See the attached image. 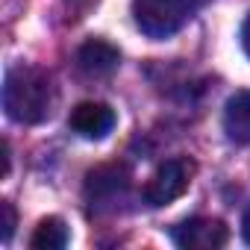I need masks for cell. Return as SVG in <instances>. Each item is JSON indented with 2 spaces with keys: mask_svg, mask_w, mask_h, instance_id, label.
Masks as SVG:
<instances>
[{
  "mask_svg": "<svg viewBox=\"0 0 250 250\" xmlns=\"http://www.w3.org/2000/svg\"><path fill=\"white\" fill-rule=\"evenodd\" d=\"M53 83L42 68L15 65L3 80V109L15 124H39L50 115Z\"/></svg>",
  "mask_w": 250,
  "mask_h": 250,
  "instance_id": "1",
  "label": "cell"
},
{
  "mask_svg": "<svg viewBox=\"0 0 250 250\" xmlns=\"http://www.w3.org/2000/svg\"><path fill=\"white\" fill-rule=\"evenodd\" d=\"M197 9V0H133V15L147 39H168L180 33Z\"/></svg>",
  "mask_w": 250,
  "mask_h": 250,
  "instance_id": "2",
  "label": "cell"
},
{
  "mask_svg": "<svg viewBox=\"0 0 250 250\" xmlns=\"http://www.w3.org/2000/svg\"><path fill=\"white\" fill-rule=\"evenodd\" d=\"M191 177H194V162L186 159V156H177V159H168L162 162L153 177L147 180L145 186V200L150 206H168L174 203L177 197H183L191 186Z\"/></svg>",
  "mask_w": 250,
  "mask_h": 250,
  "instance_id": "3",
  "label": "cell"
},
{
  "mask_svg": "<svg viewBox=\"0 0 250 250\" xmlns=\"http://www.w3.org/2000/svg\"><path fill=\"white\" fill-rule=\"evenodd\" d=\"M174 244L183 250H218L227 244L229 232L218 218H188L174 227Z\"/></svg>",
  "mask_w": 250,
  "mask_h": 250,
  "instance_id": "4",
  "label": "cell"
},
{
  "mask_svg": "<svg viewBox=\"0 0 250 250\" xmlns=\"http://www.w3.org/2000/svg\"><path fill=\"white\" fill-rule=\"evenodd\" d=\"M68 124H71V130L77 136L91 139V142H100L115 127V112L106 103H100V100H85V103H77L71 109Z\"/></svg>",
  "mask_w": 250,
  "mask_h": 250,
  "instance_id": "5",
  "label": "cell"
},
{
  "mask_svg": "<svg viewBox=\"0 0 250 250\" xmlns=\"http://www.w3.org/2000/svg\"><path fill=\"white\" fill-rule=\"evenodd\" d=\"M127 186H130L127 168H121V165H103V168H97V171L88 174V180H85V194H88L91 206H94V203L100 206V203H109V200L121 197L124 191H127Z\"/></svg>",
  "mask_w": 250,
  "mask_h": 250,
  "instance_id": "6",
  "label": "cell"
},
{
  "mask_svg": "<svg viewBox=\"0 0 250 250\" xmlns=\"http://www.w3.org/2000/svg\"><path fill=\"white\" fill-rule=\"evenodd\" d=\"M118 62H121L118 47L103 42V39H91L77 50V65L88 77H109L118 68Z\"/></svg>",
  "mask_w": 250,
  "mask_h": 250,
  "instance_id": "7",
  "label": "cell"
},
{
  "mask_svg": "<svg viewBox=\"0 0 250 250\" xmlns=\"http://www.w3.org/2000/svg\"><path fill=\"white\" fill-rule=\"evenodd\" d=\"M224 133L235 145H250V91H235L224 106Z\"/></svg>",
  "mask_w": 250,
  "mask_h": 250,
  "instance_id": "8",
  "label": "cell"
},
{
  "mask_svg": "<svg viewBox=\"0 0 250 250\" xmlns=\"http://www.w3.org/2000/svg\"><path fill=\"white\" fill-rule=\"evenodd\" d=\"M65 244H68V227L62 218L39 221V227L30 238V247H36V250H62Z\"/></svg>",
  "mask_w": 250,
  "mask_h": 250,
  "instance_id": "9",
  "label": "cell"
},
{
  "mask_svg": "<svg viewBox=\"0 0 250 250\" xmlns=\"http://www.w3.org/2000/svg\"><path fill=\"white\" fill-rule=\"evenodd\" d=\"M0 215H3V229H0V235H3V241H9L12 232H15V224H18L15 206H12L9 200H3V203H0Z\"/></svg>",
  "mask_w": 250,
  "mask_h": 250,
  "instance_id": "10",
  "label": "cell"
},
{
  "mask_svg": "<svg viewBox=\"0 0 250 250\" xmlns=\"http://www.w3.org/2000/svg\"><path fill=\"white\" fill-rule=\"evenodd\" d=\"M65 6H68V12L74 18H83L91 6H97V0H65Z\"/></svg>",
  "mask_w": 250,
  "mask_h": 250,
  "instance_id": "11",
  "label": "cell"
},
{
  "mask_svg": "<svg viewBox=\"0 0 250 250\" xmlns=\"http://www.w3.org/2000/svg\"><path fill=\"white\" fill-rule=\"evenodd\" d=\"M241 47H244V53L250 56V15L244 18V27H241Z\"/></svg>",
  "mask_w": 250,
  "mask_h": 250,
  "instance_id": "12",
  "label": "cell"
},
{
  "mask_svg": "<svg viewBox=\"0 0 250 250\" xmlns=\"http://www.w3.org/2000/svg\"><path fill=\"white\" fill-rule=\"evenodd\" d=\"M241 235H244V241L250 244V206H247V212H244V221H241Z\"/></svg>",
  "mask_w": 250,
  "mask_h": 250,
  "instance_id": "13",
  "label": "cell"
}]
</instances>
